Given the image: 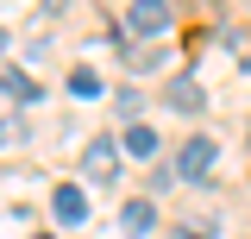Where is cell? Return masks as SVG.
<instances>
[{"mask_svg":"<svg viewBox=\"0 0 251 239\" xmlns=\"http://www.w3.org/2000/svg\"><path fill=\"white\" fill-rule=\"evenodd\" d=\"M113 164H120V145H113V139H88V151H82V170H88L94 182H107V177H113Z\"/></svg>","mask_w":251,"mask_h":239,"instance_id":"277c9868","label":"cell"},{"mask_svg":"<svg viewBox=\"0 0 251 239\" xmlns=\"http://www.w3.org/2000/svg\"><path fill=\"white\" fill-rule=\"evenodd\" d=\"M0 51H6V26H0Z\"/></svg>","mask_w":251,"mask_h":239,"instance_id":"8fae6325","label":"cell"},{"mask_svg":"<svg viewBox=\"0 0 251 239\" xmlns=\"http://www.w3.org/2000/svg\"><path fill=\"white\" fill-rule=\"evenodd\" d=\"M69 94H100V76L94 69H69Z\"/></svg>","mask_w":251,"mask_h":239,"instance_id":"9c48e42d","label":"cell"},{"mask_svg":"<svg viewBox=\"0 0 251 239\" xmlns=\"http://www.w3.org/2000/svg\"><path fill=\"white\" fill-rule=\"evenodd\" d=\"M151 227H157V208L145 202V195H138V202H126V208H120V233H126V239L151 233Z\"/></svg>","mask_w":251,"mask_h":239,"instance_id":"5b68a950","label":"cell"},{"mask_svg":"<svg viewBox=\"0 0 251 239\" xmlns=\"http://www.w3.org/2000/svg\"><path fill=\"white\" fill-rule=\"evenodd\" d=\"M176 239H214V220H195V227H176Z\"/></svg>","mask_w":251,"mask_h":239,"instance_id":"30bf717a","label":"cell"},{"mask_svg":"<svg viewBox=\"0 0 251 239\" xmlns=\"http://www.w3.org/2000/svg\"><path fill=\"white\" fill-rule=\"evenodd\" d=\"M38 239H50V233H38Z\"/></svg>","mask_w":251,"mask_h":239,"instance_id":"7c38bea8","label":"cell"},{"mask_svg":"<svg viewBox=\"0 0 251 239\" xmlns=\"http://www.w3.org/2000/svg\"><path fill=\"white\" fill-rule=\"evenodd\" d=\"M0 89H6V101H25V107L38 101V94H44V89H38V82L25 76V69H6V76H0Z\"/></svg>","mask_w":251,"mask_h":239,"instance_id":"52a82bcc","label":"cell"},{"mask_svg":"<svg viewBox=\"0 0 251 239\" xmlns=\"http://www.w3.org/2000/svg\"><path fill=\"white\" fill-rule=\"evenodd\" d=\"M207 170H214V139H188V145L176 151V177H182V182H201Z\"/></svg>","mask_w":251,"mask_h":239,"instance_id":"7a4b0ae2","label":"cell"},{"mask_svg":"<svg viewBox=\"0 0 251 239\" xmlns=\"http://www.w3.org/2000/svg\"><path fill=\"white\" fill-rule=\"evenodd\" d=\"M50 214H57L63 227H82V220H88V195H82L75 182H63L57 195H50Z\"/></svg>","mask_w":251,"mask_h":239,"instance_id":"3957f363","label":"cell"},{"mask_svg":"<svg viewBox=\"0 0 251 239\" xmlns=\"http://www.w3.org/2000/svg\"><path fill=\"white\" fill-rule=\"evenodd\" d=\"M170 26H176L170 0H132V6H126V31H145V38H151V31H170Z\"/></svg>","mask_w":251,"mask_h":239,"instance_id":"6da1fadb","label":"cell"},{"mask_svg":"<svg viewBox=\"0 0 251 239\" xmlns=\"http://www.w3.org/2000/svg\"><path fill=\"white\" fill-rule=\"evenodd\" d=\"M163 107H176V114H201V89H195V76H176V82L163 89Z\"/></svg>","mask_w":251,"mask_h":239,"instance_id":"8992f818","label":"cell"},{"mask_svg":"<svg viewBox=\"0 0 251 239\" xmlns=\"http://www.w3.org/2000/svg\"><path fill=\"white\" fill-rule=\"evenodd\" d=\"M126 151H132V157H151V151H157V132H151V126H126Z\"/></svg>","mask_w":251,"mask_h":239,"instance_id":"ba28073f","label":"cell"}]
</instances>
